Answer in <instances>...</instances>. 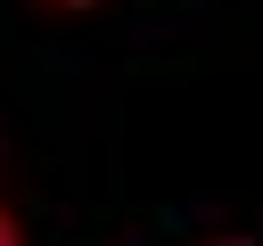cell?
<instances>
[{
  "instance_id": "obj_1",
  "label": "cell",
  "mask_w": 263,
  "mask_h": 246,
  "mask_svg": "<svg viewBox=\"0 0 263 246\" xmlns=\"http://www.w3.org/2000/svg\"><path fill=\"white\" fill-rule=\"evenodd\" d=\"M0 246H33V238H25V221H16V205H8V197H0Z\"/></svg>"
},
{
  "instance_id": "obj_3",
  "label": "cell",
  "mask_w": 263,
  "mask_h": 246,
  "mask_svg": "<svg viewBox=\"0 0 263 246\" xmlns=\"http://www.w3.org/2000/svg\"><path fill=\"white\" fill-rule=\"evenodd\" d=\"M197 246H255L247 230H222V238H197Z\"/></svg>"
},
{
  "instance_id": "obj_2",
  "label": "cell",
  "mask_w": 263,
  "mask_h": 246,
  "mask_svg": "<svg viewBox=\"0 0 263 246\" xmlns=\"http://www.w3.org/2000/svg\"><path fill=\"white\" fill-rule=\"evenodd\" d=\"M41 8H58V16H82V8H107V0H41Z\"/></svg>"
},
{
  "instance_id": "obj_4",
  "label": "cell",
  "mask_w": 263,
  "mask_h": 246,
  "mask_svg": "<svg viewBox=\"0 0 263 246\" xmlns=\"http://www.w3.org/2000/svg\"><path fill=\"white\" fill-rule=\"evenodd\" d=\"M0 172H8V148H0Z\"/></svg>"
}]
</instances>
